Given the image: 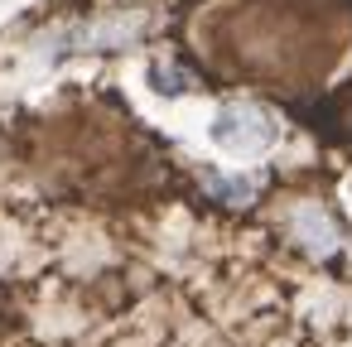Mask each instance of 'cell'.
<instances>
[{"instance_id": "1", "label": "cell", "mask_w": 352, "mask_h": 347, "mask_svg": "<svg viewBox=\"0 0 352 347\" xmlns=\"http://www.w3.org/2000/svg\"><path fill=\"white\" fill-rule=\"evenodd\" d=\"M280 121L261 107H217L208 116V145L227 159H261L280 145Z\"/></svg>"}, {"instance_id": "2", "label": "cell", "mask_w": 352, "mask_h": 347, "mask_svg": "<svg viewBox=\"0 0 352 347\" xmlns=\"http://www.w3.org/2000/svg\"><path fill=\"white\" fill-rule=\"evenodd\" d=\"M145 87H150L155 97H184V92H193V78L179 73V68L164 63V58H150V63H145Z\"/></svg>"}, {"instance_id": "3", "label": "cell", "mask_w": 352, "mask_h": 347, "mask_svg": "<svg viewBox=\"0 0 352 347\" xmlns=\"http://www.w3.org/2000/svg\"><path fill=\"white\" fill-rule=\"evenodd\" d=\"M304 227H309V236H314V251H328V246H333V232H328V222H323L314 208L299 212V232H304Z\"/></svg>"}, {"instance_id": "4", "label": "cell", "mask_w": 352, "mask_h": 347, "mask_svg": "<svg viewBox=\"0 0 352 347\" xmlns=\"http://www.w3.org/2000/svg\"><path fill=\"white\" fill-rule=\"evenodd\" d=\"M347 208H352V179H347Z\"/></svg>"}]
</instances>
